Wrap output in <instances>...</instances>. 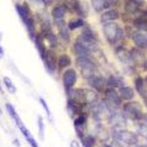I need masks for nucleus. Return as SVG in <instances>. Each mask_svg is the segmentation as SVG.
<instances>
[{"instance_id":"6ab92c4d","label":"nucleus","mask_w":147,"mask_h":147,"mask_svg":"<svg viewBox=\"0 0 147 147\" xmlns=\"http://www.w3.org/2000/svg\"><path fill=\"white\" fill-rule=\"evenodd\" d=\"M141 5L136 2L134 0H128L125 2L124 9L127 13L129 14H134L136 13L139 9V6Z\"/></svg>"},{"instance_id":"cd10ccee","label":"nucleus","mask_w":147,"mask_h":147,"mask_svg":"<svg viewBox=\"0 0 147 147\" xmlns=\"http://www.w3.org/2000/svg\"><path fill=\"white\" fill-rule=\"evenodd\" d=\"M134 25L140 30L147 32V20L138 18L134 21Z\"/></svg>"},{"instance_id":"f8f14e48","label":"nucleus","mask_w":147,"mask_h":147,"mask_svg":"<svg viewBox=\"0 0 147 147\" xmlns=\"http://www.w3.org/2000/svg\"><path fill=\"white\" fill-rule=\"evenodd\" d=\"M34 41H35V47H36L40 57L41 58L42 60H43L47 50H46V46H45L44 40H43V37L42 36L41 34L37 35L34 38Z\"/></svg>"},{"instance_id":"9b49d317","label":"nucleus","mask_w":147,"mask_h":147,"mask_svg":"<svg viewBox=\"0 0 147 147\" xmlns=\"http://www.w3.org/2000/svg\"><path fill=\"white\" fill-rule=\"evenodd\" d=\"M120 18V14L117 9H110L106 11L100 17V22L102 23H107L110 21H114L118 20Z\"/></svg>"},{"instance_id":"dca6fc26","label":"nucleus","mask_w":147,"mask_h":147,"mask_svg":"<svg viewBox=\"0 0 147 147\" xmlns=\"http://www.w3.org/2000/svg\"><path fill=\"white\" fill-rule=\"evenodd\" d=\"M119 95L121 99H123L125 100H130L134 98L135 93H134V90L131 87L123 86L119 88Z\"/></svg>"},{"instance_id":"ea45409f","label":"nucleus","mask_w":147,"mask_h":147,"mask_svg":"<svg viewBox=\"0 0 147 147\" xmlns=\"http://www.w3.org/2000/svg\"><path fill=\"white\" fill-rule=\"evenodd\" d=\"M0 92H2V85H1V84H0Z\"/></svg>"},{"instance_id":"c9c22d12","label":"nucleus","mask_w":147,"mask_h":147,"mask_svg":"<svg viewBox=\"0 0 147 147\" xmlns=\"http://www.w3.org/2000/svg\"><path fill=\"white\" fill-rule=\"evenodd\" d=\"M1 40H2V34L0 33V59H2V58L3 57L4 53H5L3 48L1 46Z\"/></svg>"},{"instance_id":"aec40b11","label":"nucleus","mask_w":147,"mask_h":147,"mask_svg":"<svg viewBox=\"0 0 147 147\" xmlns=\"http://www.w3.org/2000/svg\"><path fill=\"white\" fill-rule=\"evenodd\" d=\"M76 12L78 15H81L82 17H86L88 14L89 11V7L86 2H79L77 3V5L74 6L73 8Z\"/></svg>"},{"instance_id":"37998d69","label":"nucleus","mask_w":147,"mask_h":147,"mask_svg":"<svg viewBox=\"0 0 147 147\" xmlns=\"http://www.w3.org/2000/svg\"><path fill=\"white\" fill-rule=\"evenodd\" d=\"M142 147H147V145H144V146H142Z\"/></svg>"},{"instance_id":"a19ab883","label":"nucleus","mask_w":147,"mask_h":147,"mask_svg":"<svg viewBox=\"0 0 147 147\" xmlns=\"http://www.w3.org/2000/svg\"><path fill=\"white\" fill-rule=\"evenodd\" d=\"M2 110H1V108H0V115H2Z\"/></svg>"},{"instance_id":"a878e982","label":"nucleus","mask_w":147,"mask_h":147,"mask_svg":"<svg viewBox=\"0 0 147 147\" xmlns=\"http://www.w3.org/2000/svg\"><path fill=\"white\" fill-rule=\"evenodd\" d=\"M84 25V22L82 19H76V20H72L68 24V28L71 30H74L76 29L83 27Z\"/></svg>"},{"instance_id":"9d476101","label":"nucleus","mask_w":147,"mask_h":147,"mask_svg":"<svg viewBox=\"0 0 147 147\" xmlns=\"http://www.w3.org/2000/svg\"><path fill=\"white\" fill-rule=\"evenodd\" d=\"M87 80H88V83L90 87L94 89L96 91L101 92L105 90V87L107 82L103 77L95 76L94 74L91 77L87 79Z\"/></svg>"},{"instance_id":"f03ea898","label":"nucleus","mask_w":147,"mask_h":147,"mask_svg":"<svg viewBox=\"0 0 147 147\" xmlns=\"http://www.w3.org/2000/svg\"><path fill=\"white\" fill-rule=\"evenodd\" d=\"M15 8L21 20L26 27L29 37L32 40L35 38V23L33 18L31 16L29 7L25 3L23 5H16Z\"/></svg>"},{"instance_id":"e433bc0d","label":"nucleus","mask_w":147,"mask_h":147,"mask_svg":"<svg viewBox=\"0 0 147 147\" xmlns=\"http://www.w3.org/2000/svg\"><path fill=\"white\" fill-rule=\"evenodd\" d=\"M70 147H80V146L78 141H76V140H73V141H71V142Z\"/></svg>"},{"instance_id":"79ce46f5","label":"nucleus","mask_w":147,"mask_h":147,"mask_svg":"<svg viewBox=\"0 0 147 147\" xmlns=\"http://www.w3.org/2000/svg\"><path fill=\"white\" fill-rule=\"evenodd\" d=\"M105 147H113L112 146H110V145H107V146H106Z\"/></svg>"},{"instance_id":"20e7f679","label":"nucleus","mask_w":147,"mask_h":147,"mask_svg":"<svg viewBox=\"0 0 147 147\" xmlns=\"http://www.w3.org/2000/svg\"><path fill=\"white\" fill-rule=\"evenodd\" d=\"M77 42L81 43L91 52L94 51L97 49V38L90 27H84L82 32V35L79 36Z\"/></svg>"},{"instance_id":"ddd939ff","label":"nucleus","mask_w":147,"mask_h":147,"mask_svg":"<svg viewBox=\"0 0 147 147\" xmlns=\"http://www.w3.org/2000/svg\"><path fill=\"white\" fill-rule=\"evenodd\" d=\"M132 40L134 42V43L138 47H147V35L142 33V32H134L132 35Z\"/></svg>"},{"instance_id":"6e6552de","label":"nucleus","mask_w":147,"mask_h":147,"mask_svg":"<svg viewBox=\"0 0 147 147\" xmlns=\"http://www.w3.org/2000/svg\"><path fill=\"white\" fill-rule=\"evenodd\" d=\"M77 72L74 69H69L63 75V83L67 91L73 87L77 82Z\"/></svg>"},{"instance_id":"4c0bfd02","label":"nucleus","mask_w":147,"mask_h":147,"mask_svg":"<svg viewBox=\"0 0 147 147\" xmlns=\"http://www.w3.org/2000/svg\"><path fill=\"white\" fill-rule=\"evenodd\" d=\"M142 118L144 120V121H145V122L147 123V115H143ZM146 125H147V124H146Z\"/></svg>"},{"instance_id":"58836bf2","label":"nucleus","mask_w":147,"mask_h":147,"mask_svg":"<svg viewBox=\"0 0 147 147\" xmlns=\"http://www.w3.org/2000/svg\"><path fill=\"white\" fill-rule=\"evenodd\" d=\"M31 1H35V2H43V0H31Z\"/></svg>"},{"instance_id":"c756f323","label":"nucleus","mask_w":147,"mask_h":147,"mask_svg":"<svg viewBox=\"0 0 147 147\" xmlns=\"http://www.w3.org/2000/svg\"><path fill=\"white\" fill-rule=\"evenodd\" d=\"M92 5L94 10L100 12L104 9V0H92Z\"/></svg>"},{"instance_id":"1a4fd4ad","label":"nucleus","mask_w":147,"mask_h":147,"mask_svg":"<svg viewBox=\"0 0 147 147\" xmlns=\"http://www.w3.org/2000/svg\"><path fill=\"white\" fill-rule=\"evenodd\" d=\"M117 138L128 145H134L138 142V136L134 133L125 130L118 131L117 133Z\"/></svg>"},{"instance_id":"2eb2a0df","label":"nucleus","mask_w":147,"mask_h":147,"mask_svg":"<svg viewBox=\"0 0 147 147\" xmlns=\"http://www.w3.org/2000/svg\"><path fill=\"white\" fill-rule=\"evenodd\" d=\"M81 105L80 102L74 99H69L67 102V110L69 115H77L81 111Z\"/></svg>"},{"instance_id":"7c9ffc66","label":"nucleus","mask_w":147,"mask_h":147,"mask_svg":"<svg viewBox=\"0 0 147 147\" xmlns=\"http://www.w3.org/2000/svg\"><path fill=\"white\" fill-rule=\"evenodd\" d=\"M38 134L40 138H43L44 136V130H45V125L44 122H43V119L42 116L39 115L38 117Z\"/></svg>"},{"instance_id":"f3484780","label":"nucleus","mask_w":147,"mask_h":147,"mask_svg":"<svg viewBox=\"0 0 147 147\" xmlns=\"http://www.w3.org/2000/svg\"><path fill=\"white\" fill-rule=\"evenodd\" d=\"M110 121L113 125H115L116 126H121V125H125L126 123V117L122 114L116 113L114 112L110 115Z\"/></svg>"},{"instance_id":"5701e85b","label":"nucleus","mask_w":147,"mask_h":147,"mask_svg":"<svg viewBox=\"0 0 147 147\" xmlns=\"http://www.w3.org/2000/svg\"><path fill=\"white\" fill-rule=\"evenodd\" d=\"M86 121H87L86 117L84 115H80L74 121V124L76 130L77 131V132H80V136L82 135V128L85 124Z\"/></svg>"},{"instance_id":"393cba45","label":"nucleus","mask_w":147,"mask_h":147,"mask_svg":"<svg viewBox=\"0 0 147 147\" xmlns=\"http://www.w3.org/2000/svg\"><path fill=\"white\" fill-rule=\"evenodd\" d=\"M71 63V59L67 54H62L59 56V60H58V65L61 69H64V68L69 66Z\"/></svg>"},{"instance_id":"7ed1b4c3","label":"nucleus","mask_w":147,"mask_h":147,"mask_svg":"<svg viewBox=\"0 0 147 147\" xmlns=\"http://www.w3.org/2000/svg\"><path fill=\"white\" fill-rule=\"evenodd\" d=\"M103 33L106 40L110 44H115L124 35L123 30L116 22H107L105 23L102 28Z\"/></svg>"},{"instance_id":"b1692460","label":"nucleus","mask_w":147,"mask_h":147,"mask_svg":"<svg viewBox=\"0 0 147 147\" xmlns=\"http://www.w3.org/2000/svg\"><path fill=\"white\" fill-rule=\"evenodd\" d=\"M116 55L117 57L119 59V60L123 62V63H128V61L132 60L131 54H128V53L125 51V49H123V48H119L118 49H117Z\"/></svg>"},{"instance_id":"f257e3e1","label":"nucleus","mask_w":147,"mask_h":147,"mask_svg":"<svg viewBox=\"0 0 147 147\" xmlns=\"http://www.w3.org/2000/svg\"><path fill=\"white\" fill-rule=\"evenodd\" d=\"M5 106H6V109L7 110L9 115H10L11 118L14 120L15 123L17 124L18 127L19 128L20 131L21 133L23 134L25 138H26V140L28 141V143L30 144L31 146L38 147L36 141H35V138L32 137V136L31 135L29 130L26 128L25 124L23 123V122H22V120H21L20 117L19 115H18V112L15 110V108L14 107V106L12 105V104H10V103H7Z\"/></svg>"},{"instance_id":"473e14b6","label":"nucleus","mask_w":147,"mask_h":147,"mask_svg":"<svg viewBox=\"0 0 147 147\" xmlns=\"http://www.w3.org/2000/svg\"><path fill=\"white\" fill-rule=\"evenodd\" d=\"M138 134L143 138L147 139V125L145 123H140L137 129Z\"/></svg>"},{"instance_id":"2f4dec72","label":"nucleus","mask_w":147,"mask_h":147,"mask_svg":"<svg viewBox=\"0 0 147 147\" xmlns=\"http://www.w3.org/2000/svg\"><path fill=\"white\" fill-rule=\"evenodd\" d=\"M39 102H40V103L41 104L42 107H43V110H45V112H46V115H47L49 119L51 120L52 119L51 112L50 108H49V105H48V104H47V102H46V100H45L43 98H42V97H40V98H39Z\"/></svg>"},{"instance_id":"f704fd0d","label":"nucleus","mask_w":147,"mask_h":147,"mask_svg":"<svg viewBox=\"0 0 147 147\" xmlns=\"http://www.w3.org/2000/svg\"><path fill=\"white\" fill-rule=\"evenodd\" d=\"M66 2L69 5H70L71 7H72V8L74 7L77 3L78 2V0H66Z\"/></svg>"},{"instance_id":"4468645a","label":"nucleus","mask_w":147,"mask_h":147,"mask_svg":"<svg viewBox=\"0 0 147 147\" xmlns=\"http://www.w3.org/2000/svg\"><path fill=\"white\" fill-rule=\"evenodd\" d=\"M74 52L77 55L78 57H87L89 58V56L91 55L92 52L89 49L84 47L83 45L80 43L79 42H76L73 46Z\"/></svg>"},{"instance_id":"c85d7f7f","label":"nucleus","mask_w":147,"mask_h":147,"mask_svg":"<svg viewBox=\"0 0 147 147\" xmlns=\"http://www.w3.org/2000/svg\"><path fill=\"white\" fill-rule=\"evenodd\" d=\"M135 87L137 92L139 93L141 95H144V80L141 77H138L135 80Z\"/></svg>"},{"instance_id":"a211bd4d","label":"nucleus","mask_w":147,"mask_h":147,"mask_svg":"<svg viewBox=\"0 0 147 147\" xmlns=\"http://www.w3.org/2000/svg\"><path fill=\"white\" fill-rule=\"evenodd\" d=\"M67 12V7L66 5H59L55 7L52 11V15L56 20H60L63 19V17L66 15Z\"/></svg>"},{"instance_id":"0eeeda50","label":"nucleus","mask_w":147,"mask_h":147,"mask_svg":"<svg viewBox=\"0 0 147 147\" xmlns=\"http://www.w3.org/2000/svg\"><path fill=\"white\" fill-rule=\"evenodd\" d=\"M46 67L50 73H54L56 70V65H57V57L56 54L53 51L49 50L46 51V56L43 59Z\"/></svg>"},{"instance_id":"412c9836","label":"nucleus","mask_w":147,"mask_h":147,"mask_svg":"<svg viewBox=\"0 0 147 147\" xmlns=\"http://www.w3.org/2000/svg\"><path fill=\"white\" fill-rule=\"evenodd\" d=\"M43 32H44V37L49 41L51 47L56 48L58 45V39L56 35L53 32H51L50 29L43 31Z\"/></svg>"},{"instance_id":"72a5a7b5","label":"nucleus","mask_w":147,"mask_h":147,"mask_svg":"<svg viewBox=\"0 0 147 147\" xmlns=\"http://www.w3.org/2000/svg\"><path fill=\"white\" fill-rule=\"evenodd\" d=\"M82 142L84 147H93L95 144V139L94 138V137L88 136L84 138Z\"/></svg>"},{"instance_id":"bb28decb","label":"nucleus","mask_w":147,"mask_h":147,"mask_svg":"<svg viewBox=\"0 0 147 147\" xmlns=\"http://www.w3.org/2000/svg\"><path fill=\"white\" fill-rule=\"evenodd\" d=\"M3 82L5 87L7 89L9 93H11V94H15L16 92L17 88L15 86V84H14V83L12 82V80H10V78H9L7 77H5L3 79Z\"/></svg>"},{"instance_id":"423d86ee","label":"nucleus","mask_w":147,"mask_h":147,"mask_svg":"<svg viewBox=\"0 0 147 147\" xmlns=\"http://www.w3.org/2000/svg\"><path fill=\"white\" fill-rule=\"evenodd\" d=\"M124 115L134 121L142 118V107L138 102H128L123 105Z\"/></svg>"},{"instance_id":"4be33fe9","label":"nucleus","mask_w":147,"mask_h":147,"mask_svg":"<svg viewBox=\"0 0 147 147\" xmlns=\"http://www.w3.org/2000/svg\"><path fill=\"white\" fill-rule=\"evenodd\" d=\"M123 80L115 76H110L107 81V85L110 88H115V87L120 88L123 86Z\"/></svg>"},{"instance_id":"39448f33","label":"nucleus","mask_w":147,"mask_h":147,"mask_svg":"<svg viewBox=\"0 0 147 147\" xmlns=\"http://www.w3.org/2000/svg\"><path fill=\"white\" fill-rule=\"evenodd\" d=\"M76 66L82 73V75L86 79H89L94 75L96 65L89 58L78 57L76 60Z\"/></svg>"}]
</instances>
